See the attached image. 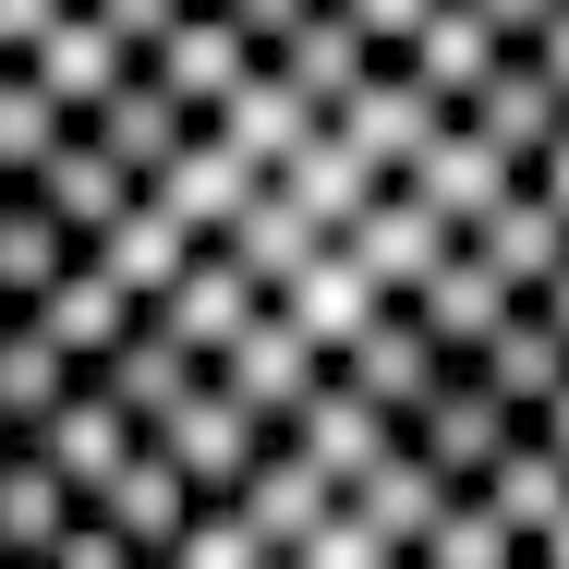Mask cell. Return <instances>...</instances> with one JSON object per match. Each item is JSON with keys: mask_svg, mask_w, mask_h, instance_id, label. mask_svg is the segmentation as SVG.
Returning a JSON list of instances; mask_svg holds the SVG:
<instances>
[{"mask_svg": "<svg viewBox=\"0 0 569 569\" xmlns=\"http://www.w3.org/2000/svg\"><path fill=\"white\" fill-rule=\"evenodd\" d=\"M73 133H86V146L110 158L133 194H146V182H158V170H170V158L194 146V110H170V98H158L146 73H121V86H110V98H98L86 121H73Z\"/></svg>", "mask_w": 569, "mask_h": 569, "instance_id": "8", "label": "cell"}, {"mask_svg": "<svg viewBox=\"0 0 569 569\" xmlns=\"http://www.w3.org/2000/svg\"><path fill=\"white\" fill-rule=\"evenodd\" d=\"M73 388H86V376H73V363H61V351L37 340V328H24V316H12V328H0V437H12V449H24V437H37V425H49V412H61V400H73Z\"/></svg>", "mask_w": 569, "mask_h": 569, "instance_id": "32", "label": "cell"}, {"mask_svg": "<svg viewBox=\"0 0 569 569\" xmlns=\"http://www.w3.org/2000/svg\"><path fill=\"white\" fill-rule=\"evenodd\" d=\"M400 569H521V546H509V521H497L485 497H449V521H437Z\"/></svg>", "mask_w": 569, "mask_h": 569, "instance_id": "36", "label": "cell"}, {"mask_svg": "<svg viewBox=\"0 0 569 569\" xmlns=\"http://www.w3.org/2000/svg\"><path fill=\"white\" fill-rule=\"evenodd\" d=\"M61 533H73V485H61L37 449H12V460H0V558L37 569Z\"/></svg>", "mask_w": 569, "mask_h": 569, "instance_id": "30", "label": "cell"}, {"mask_svg": "<svg viewBox=\"0 0 569 569\" xmlns=\"http://www.w3.org/2000/svg\"><path fill=\"white\" fill-rule=\"evenodd\" d=\"M61 12H73V0H0V61H24V49H37Z\"/></svg>", "mask_w": 569, "mask_h": 569, "instance_id": "45", "label": "cell"}, {"mask_svg": "<svg viewBox=\"0 0 569 569\" xmlns=\"http://www.w3.org/2000/svg\"><path fill=\"white\" fill-rule=\"evenodd\" d=\"M24 207H37L49 230H61V242H98V230H110L121 207H133V182H121L110 158L86 146V133H61V146H49V158L24 170Z\"/></svg>", "mask_w": 569, "mask_h": 569, "instance_id": "17", "label": "cell"}, {"mask_svg": "<svg viewBox=\"0 0 569 569\" xmlns=\"http://www.w3.org/2000/svg\"><path fill=\"white\" fill-rule=\"evenodd\" d=\"M267 73H279V86H291V98H303V110H316V121H328V110H340V98H351V86L376 73V49H363V37H351L340 12L316 0V12H303V24L279 37V49H267Z\"/></svg>", "mask_w": 569, "mask_h": 569, "instance_id": "24", "label": "cell"}, {"mask_svg": "<svg viewBox=\"0 0 569 569\" xmlns=\"http://www.w3.org/2000/svg\"><path fill=\"white\" fill-rule=\"evenodd\" d=\"M254 316H267V291H254V279H242V267H230L219 242H194V267H182V279H170V303H158V316H146V328H170V340L194 351V363H219V351L242 340V328H254Z\"/></svg>", "mask_w": 569, "mask_h": 569, "instance_id": "12", "label": "cell"}, {"mask_svg": "<svg viewBox=\"0 0 569 569\" xmlns=\"http://www.w3.org/2000/svg\"><path fill=\"white\" fill-rule=\"evenodd\" d=\"M521 569H533V558H521Z\"/></svg>", "mask_w": 569, "mask_h": 569, "instance_id": "55", "label": "cell"}, {"mask_svg": "<svg viewBox=\"0 0 569 569\" xmlns=\"http://www.w3.org/2000/svg\"><path fill=\"white\" fill-rule=\"evenodd\" d=\"M207 133H219L230 158H242V170H254V182H267V170H279V158H291V146H303V133H316V110H303V98H291V86H279V73H267V61H254V73H242V86H230L219 110H207Z\"/></svg>", "mask_w": 569, "mask_h": 569, "instance_id": "25", "label": "cell"}, {"mask_svg": "<svg viewBox=\"0 0 569 569\" xmlns=\"http://www.w3.org/2000/svg\"><path fill=\"white\" fill-rule=\"evenodd\" d=\"M0 328H12V316H0Z\"/></svg>", "mask_w": 569, "mask_h": 569, "instance_id": "52", "label": "cell"}, {"mask_svg": "<svg viewBox=\"0 0 569 569\" xmlns=\"http://www.w3.org/2000/svg\"><path fill=\"white\" fill-rule=\"evenodd\" d=\"M340 509H351V521H363V533H376V546H388V558H412V546H425V533L449 521V485H437V472L412 460V437H400V449L376 460V472L351 485Z\"/></svg>", "mask_w": 569, "mask_h": 569, "instance_id": "22", "label": "cell"}, {"mask_svg": "<svg viewBox=\"0 0 569 569\" xmlns=\"http://www.w3.org/2000/svg\"><path fill=\"white\" fill-rule=\"evenodd\" d=\"M61 267H73V242H61V230L12 194V207H0V316H24V303L61 279Z\"/></svg>", "mask_w": 569, "mask_h": 569, "instance_id": "35", "label": "cell"}, {"mask_svg": "<svg viewBox=\"0 0 569 569\" xmlns=\"http://www.w3.org/2000/svg\"><path fill=\"white\" fill-rule=\"evenodd\" d=\"M460 12H472V24L497 37V49H521V37H533V24L558 12V0H460Z\"/></svg>", "mask_w": 569, "mask_h": 569, "instance_id": "46", "label": "cell"}, {"mask_svg": "<svg viewBox=\"0 0 569 569\" xmlns=\"http://www.w3.org/2000/svg\"><path fill=\"white\" fill-rule=\"evenodd\" d=\"M400 316H412V328H425V351H437V363L460 376V363H472V340H485V328L509 316V291H497V279H485L472 254H449V267H437V279H425V291L400 303Z\"/></svg>", "mask_w": 569, "mask_h": 569, "instance_id": "29", "label": "cell"}, {"mask_svg": "<svg viewBox=\"0 0 569 569\" xmlns=\"http://www.w3.org/2000/svg\"><path fill=\"white\" fill-rule=\"evenodd\" d=\"M460 254H472V267H485V279H497L509 303H533V291H546V279H558V267H569V230L546 219L533 194H497L485 219L460 230Z\"/></svg>", "mask_w": 569, "mask_h": 569, "instance_id": "18", "label": "cell"}, {"mask_svg": "<svg viewBox=\"0 0 569 569\" xmlns=\"http://www.w3.org/2000/svg\"><path fill=\"white\" fill-rule=\"evenodd\" d=\"M328 388H351L376 425H400V437H412V425H425V400L449 388V363L425 351V328H412L400 303H376V316H363V328L328 351Z\"/></svg>", "mask_w": 569, "mask_h": 569, "instance_id": "1", "label": "cell"}, {"mask_svg": "<svg viewBox=\"0 0 569 569\" xmlns=\"http://www.w3.org/2000/svg\"><path fill=\"white\" fill-rule=\"evenodd\" d=\"M86 521H110L121 546H133V558L158 569V558H170V546H182V521H194V497H182V472H170V460H158V449H133V460H121V472H110V485L86 497Z\"/></svg>", "mask_w": 569, "mask_h": 569, "instance_id": "20", "label": "cell"}, {"mask_svg": "<svg viewBox=\"0 0 569 569\" xmlns=\"http://www.w3.org/2000/svg\"><path fill=\"white\" fill-rule=\"evenodd\" d=\"M0 569H12V558H0Z\"/></svg>", "mask_w": 569, "mask_h": 569, "instance_id": "54", "label": "cell"}, {"mask_svg": "<svg viewBox=\"0 0 569 569\" xmlns=\"http://www.w3.org/2000/svg\"><path fill=\"white\" fill-rule=\"evenodd\" d=\"M0 207H12V182H0Z\"/></svg>", "mask_w": 569, "mask_h": 569, "instance_id": "50", "label": "cell"}, {"mask_svg": "<svg viewBox=\"0 0 569 569\" xmlns=\"http://www.w3.org/2000/svg\"><path fill=\"white\" fill-rule=\"evenodd\" d=\"M37 569H146V558L121 546L110 521H86V509H73V533H61V546H49V558H37Z\"/></svg>", "mask_w": 569, "mask_h": 569, "instance_id": "43", "label": "cell"}, {"mask_svg": "<svg viewBox=\"0 0 569 569\" xmlns=\"http://www.w3.org/2000/svg\"><path fill=\"white\" fill-rule=\"evenodd\" d=\"M316 376H328V351L303 340L291 316H254V328H242V340H230L219 363H207V388H219V400H242V412H254L267 437H279V425H291V412L316 400Z\"/></svg>", "mask_w": 569, "mask_h": 569, "instance_id": "3", "label": "cell"}, {"mask_svg": "<svg viewBox=\"0 0 569 569\" xmlns=\"http://www.w3.org/2000/svg\"><path fill=\"white\" fill-rule=\"evenodd\" d=\"M267 316H291V328H303V340H316V351H340L351 328L376 316V291L351 279V254H340V242H328V254H316V267H303V279H291L279 303H267Z\"/></svg>", "mask_w": 569, "mask_h": 569, "instance_id": "33", "label": "cell"}, {"mask_svg": "<svg viewBox=\"0 0 569 569\" xmlns=\"http://www.w3.org/2000/svg\"><path fill=\"white\" fill-rule=\"evenodd\" d=\"M472 497H485V509L509 521V546L533 558V533H546V521H558V509H569V472H558V460H546V449H533V437H521V449L497 460V472H485Z\"/></svg>", "mask_w": 569, "mask_h": 569, "instance_id": "34", "label": "cell"}, {"mask_svg": "<svg viewBox=\"0 0 569 569\" xmlns=\"http://www.w3.org/2000/svg\"><path fill=\"white\" fill-rule=\"evenodd\" d=\"M533 316H546V328H558V340H569V267H558V279H546V291H533Z\"/></svg>", "mask_w": 569, "mask_h": 569, "instance_id": "48", "label": "cell"}, {"mask_svg": "<svg viewBox=\"0 0 569 569\" xmlns=\"http://www.w3.org/2000/svg\"><path fill=\"white\" fill-rule=\"evenodd\" d=\"M279 449L303 460V472H316V485H328V497H351V485H363V472H376V460L400 449V425H376V412H363V400H351V388H328V376H316V400H303V412H291V425H279Z\"/></svg>", "mask_w": 569, "mask_h": 569, "instance_id": "9", "label": "cell"}, {"mask_svg": "<svg viewBox=\"0 0 569 569\" xmlns=\"http://www.w3.org/2000/svg\"><path fill=\"white\" fill-rule=\"evenodd\" d=\"M12 73H24V86H37V98H49L61 121H86V110H98V98L121 86V73H133V61H121V49L98 37V24H86V12H61V24H49V37H37Z\"/></svg>", "mask_w": 569, "mask_h": 569, "instance_id": "23", "label": "cell"}, {"mask_svg": "<svg viewBox=\"0 0 569 569\" xmlns=\"http://www.w3.org/2000/svg\"><path fill=\"white\" fill-rule=\"evenodd\" d=\"M24 328H37V340L61 351L73 376H98V363H110V351L133 340V303H121V291L98 279V267H61V279H49V291L24 303Z\"/></svg>", "mask_w": 569, "mask_h": 569, "instance_id": "19", "label": "cell"}, {"mask_svg": "<svg viewBox=\"0 0 569 569\" xmlns=\"http://www.w3.org/2000/svg\"><path fill=\"white\" fill-rule=\"evenodd\" d=\"M207 12H219L230 37H242V49H254V61H267V49H279V37H291V24H303V12H316V0H207Z\"/></svg>", "mask_w": 569, "mask_h": 569, "instance_id": "42", "label": "cell"}, {"mask_svg": "<svg viewBox=\"0 0 569 569\" xmlns=\"http://www.w3.org/2000/svg\"><path fill=\"white\" fill-rule=\"evenodd\" d=\"M133 73H146V86H158V98H170V110H219L230 86H242V73H254V49H242V37H230L219 12H207V0H194V12H182V24H170V37H158V49H146V61H133Z\"/></svg>", "mask_w": 569, "mask_h": 569, "instance_id": "13", "label": "cell"}, {"mask_svg": "<svg viewBox=\"0 0 569 569\" xmlns=\"http://www.w3.org/2000/svg\"><path fill=\"white\" fill-rule=\"evenodd\" d=\"M0 460H12V437H0Z\"/></svg>", "mask_w": 569, "mask_h": 569, "instance_id": "51", "label": "cell"}, {"mask_svg": "<svg viewBox=\"0 0 569 569\" xmlns=\"http://www.w3.org/2000/svg\"><path fill=\"white\" fill-rule=\"evenodd\" d=\"M73 267H98V279H110L133 316H158V303H170V279L194 267V230H170L158 207H146V194H133V207L98 230V242H73Z\"/></svg>", "mask_w": 569, "mask_h": 569, "instance_id": "11", "label": "cell"}, {"mask_svg": "<svg viewBox=\"0 0 569 569\" xmlns=\"http://www.w3.org/2000/svg\"><path fill=\"white\" fill-rule=\"evenodd\" d=\"M400 194H412L425 219L472 230V219H485V207H497V194H521V170H509V158H497V146H485L472 121H449V133H437V146H425V158L400 170Z\"/></svg>", "mask_w": 569, "mask_h": 569, "instance_id": "14", "label": "cell"}, {"mask_svg": "<svg viewBox=\"0 0 569 569\" xmlns=\"http://www.w3.org/2000/svg\"><path fill=\"white\" fill-rule=\"evenodd\" d=\"M509 449H521V412H497L472 376H449V388L425 400V425H412V460H425L449 497H472V485H485V472H497Z\"/></svg>", "mask_w": 569, "mask_h": 569, "instance_id": "6", "label": "cell"}, {"mask_svg": "<svg viewBox=\"0 0 569 569\" xmlns=\"http://www.w3.org/2000/svg\"><path fill=\"white\" fill-rule=\"evenodd\" d=\"M73 12H86V24L110 37L121 61H146V49H158V37H170V24L194 12V0H73Z\"/></svg>", "mask_w": 569, "mask_h": 569, "instance_id": "39", "label": "cell"}, {"mask_svg": "<svg viewBox=\"0 0 569 569\" xmlns=\"http://www.w3.org/2000/svg\"><path fill=\"white\" fill-rule=\"evenodd\" d=\"M24 449L49 460V472L73 485V509H86V497H98V485H110V472H121V460H133V449H146V437L121 425V412H110V400H98V388H73V400H61V412H49V425H37Z\"/></svg>", "mask_w": 569, "mask_h": 569, "instance_id": "21", "label": "cell"}, {"mask_svg": "<svg viewBox=\"0 0 569 569\" xmlns=\"http://www.w3.org/2000/svg\"><path fill=\"white\" fill-rule=\"evenodd\" d=\"M254 194H267V182H254V170L230 158L207 121H194V146H182V158H170V170L146 182V207H158L170 230H194V242H219V230L242 219V207H254Z\"/></svg>", "mask_w": 569, "mask_h": 569, "instance_id": "16", "label": "cell"}, {"mask_svg": "<svg viewBox=\"0 0 569 569\" xmlns=\"http://www.w3.org/2000/svg\"><path fill=\"white\" fill-rule=\"evenodd\" d=\"M61 133H73V121L49 110V98H37L24 73H0V182H12V194H24V170H37V158H49Z\"/></svg>", "mask_w": 569, "mask_h": 569, "instance_id": "37", "label": "cell"}, {"mask_svg": "<svg viewBox=\"0 0 569 569\" xmlns=\"http://www.w3.org/2000/svg\"><path fill=\"white\" fill-rule=\"evenodd\" d=\"M0 73H12V61H0Z\"/></svg>", "mask_w": 569, "mask_h": 569, "instance_id": "53", "label": "cell"}, {"mask_svg": "<svg viewBox=\"0 0 569 569\" xmlns=\"http://www.w3.org/2000/svg\"><path fill=\"white\" fill-rule=\"evenodd\" d=\"M472 133H485V146H497V158H509V170H533V158H546V146H558V98H546V73H533V61H497V73H485V86H472Z\"/></svg>", "mask_w": 569, "mask_h": 569, "instance_id": "26", "label": "cell"}, {"mask_svg": "<svg viewBox=\"0 0 569 569\" xmlns=\"http://www.w3.org/2000/svg\"><path fill=\"white\" fill-rule=\"evenodd\" d=\"M460 376H472L497 412H521V425H533V412H546V400L569 388V340L546 328V316H533V303H509V316L472 340V363H460Z\"/></svg>", "mask_w": 569, "mask_h": 569, "instance_id": "7", "label": "cell"}, {"mask_svg": "<svg viewBox=\"0 0 569 569\" xmlns=\"http://www.w3.org/2000/svg\"><path fill=\"white\" fill-rule=\"evenodd\" d=\"M146 449L182 472V497H194V509H230V497H242V472L267 460V425H254L242 400H219V388H194V400H182Z\"/></svg>", "mask_w": 569, "mask_h": 569, "instance_id": "2", "label": "cell"}, {"mask_svg": "<svg viewBox=\"0 0 569 569\" xmlns=\"http://www.w3.org/2000/svg\"><path fill=\"white\" fill-rule=\"evenodd\" d=\"M340 254H351V279H363L376 303H412V291H425V279L460 254V230H449V219H425V207L388 182V194H376V207L340 230Z\"/></svg>", "mask_w": 569, "mask_h": 569, "instance_id": "4", "label": "cell"}, {"mask_svg": "<svg viewBox=\"0 0 569 569\" xmlns=\"http://www.w3.org/2000/svg\"><path fill=\"white\" fill-rule=\"evenodd\" d=\"M521 437H533V449H546V460H558V472H569V388H558V400H546V412H533V425H521Z\"/></svg>", "mask_w": 569, "mask_h": 569, "instance_id": "47", "label": "cell"}, {"mask_svg": "<svg viewBox=\"0 0 569 569\" xmlns=\"http://www.w3.org/2000/svg\"><path fill=\"white\" fill-rule=\"evenodd\" d=\"M328 12H340L351 37L376 49V61H400V49H412V37L437 24V0H328Z\"/></svg>", "mask_w": 569, "mask_h": 569, "instance_id": "40", "label": "cell"}, {"mask_svg": "<svg viewBox=\"0 0 569 569\" xmlns=\"http://www.w3.org/2000/svg\"><path fill=\"white\" fill-rule=\"evenodd\" d=\"M219 254L242 267V279H254V291H267V303H279V291H291V279H303L316 254H328V230H303L291 207H279V194H254V207H242V219L219 230Z\"/></svg>", "mask_w": 569, "mask_h": 569, "instance_id": "31", "label": "cell"}, {"mask_svg": "<svg viewBox=\"0 0 569 569\" xmlns=\"http://www.w3.org/2000/svg\"><path fill=\"white\" fill-rule=\"evenodd\" d=\"M158 569H279V558L242 533V509H194V521H182V546H170Z\"/></svg>", "mask_w": 569, "mask_h": 569, "instance_id": "38", "label": "cell"}, {"mask_svg": "<svg viewBox=\"0 0 569 569\" xmlns=\"http://www.w3.org/2000/svg\"><path fill=\"white\" fill-rule=\"evenodd\" d=\"M279 569H400V558H388V546H376L351 509H328V521H316V533H303V546H291Z\"/></svg>", "mask_w": 569, "mask_h": 569, "instance_id": "41", "label": "cell"}, {"mask_svg": "<svg viewBox=\"0 0 569 569\" xmlns=\"http://www.w3.org/2000/svg\"><path fill=\"white\" fill-rule=\"evenodd\" d=\"M230 509H242V533H254L267 558H291V546H303V533H316V521H328L340 497H328V485H316L303 460H291L279 437H267V460L242 472V497H230Z\"/></svg>", "mask_w": 569, "mask_h": 569, "instance_id": "28", "label": "cell"}, {"mask_svg": "<svg viewBox=\"0 0 569 569\" xmlns=\"http://www.w3.org/2000/svg\"><path fill=\"white\" fill-rule=\"evenodd\" d=\"M328 133H340V146L363 158V170H376V182H400V170H412V158H425L437 133H449V110H437V98H425L412 73H388V61H376V73L351 86L340 110H328Z\"/></svg>", "mask_w": 569, "mask_h": 569, "instance_id": "5", "label": "cell"}, {"mask_svg": "<svg viewBox=\"0 0 569 569\" xmlns=\"http://www.w3.org/2000/svg\"><path fill=\"white\" fill-rule=\"evenodd\" d=\"M533 569H569V509L546 521V533H533Z\"/></svg>", "mask_w": 569, "mask_h": 569, "instance_id": "49", "label": "cell"}, {"mask_svg": "<svg viewBox=\"0 0 569 569\" xmlns=\"http://www.w3.org/2000/svg\"><path fill=\"white\" fill-rule=\"evenodd\" d=\"M267 194H279V207H291V219H303V230H328V242H340V230L363 219V207H376L388 182H376V170H363V158H351V146H340V133L316 121V133H303V146H291L279 170H267Z\"/></svg>", "mask_w": 569, "mask_h": 569, "instance_id": "15", "label": "cell"}, {"mask_svg": "<svg viewBox=\"0 0 569 569\" xmlns=\"http://www.w3.org/2000/svg\"><path fill=\"white\" fill-rule=\"evenodd\" d=\"M509 61H533V73H546V98L569 110V0L546 12V24H533V37H521V49H509Z\"/></svg>", "mask_w": 569, "mask_h": 569, "instance_id": "44", "label": "cell"}, {"mask_svg": "<svg viewBox=\"0 0 569 569\" xmlns=\"http://www.w3.org/2000/svg\"><path fill=\"white\" fill-rule=\"evenodd\" d=\"M497 61H509V49H497V37H485V24L460 12V0H437V24H425V37H412V49H400L388 73H412V86H425V98H437V110L460 121V110H472V86H485Z\"/></svg>", "mask_w": 569, "mask_h": 569, "instance_id": "27", "label": "cell"}, {"mask_svg": "<svg viewBox=\"0 0 569 569\" xmlns=\"http://www.w3.org/2000/svg\"><path fill=\"white\" fill-rule=\"evenodd\" d=\"M86 388L110 400V412H121V425H133V437H158V425H170V412H182V400L207 388V363H194V351L170 340V328H146V316H133V340H121L110 363L86 376Z\"/></svg>", "mask_w": 569, "mask_h": 569, "instance_id": "10", "label": "cell"}]
</instances>
